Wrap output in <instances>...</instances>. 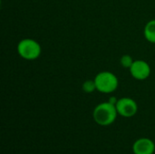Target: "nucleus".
I'll list each match as a JSON object with an SVG mask.
<instances>
[{
    "label": "nucleus",
    "mask_w": 155,
    "mask_h": 154,
    "mask_svg": "<svg viewBox=\"0 0 155 154\" xmlns=\"http://www.w3.org/2000/svg\"><path fill=\"white\" fill-rule=\"evenodd\" d=\"M134 63V60H133V57L129 54H124L121 57L120 59V64L124 68H128L130 69V67L132 66Z\"/></svg>",
    "instance_id": "9"
},
{
    "label": "nucleus",
    "mask_w": 155,
    "mask_h": 154,
    "mask_svg": "<svg viewBox=\"0 0 155 154\" xmlns=\"http://www.w3.org/2000/svg\"><path fill=\"white\" fill-rule=\"evenodd\" d=\"M117 115L118 113L115 104H113L109 101L98 104L93 112L94 122L101 126L111 125L116 120Z\"/></svg>",
    "instance_id": "1"
},
{
    "label": "nucleus",
    "mask_w": 155,
    "mask_h": 154,
    "mask_svg": "<svg viewBox=\"0 0 155 154\" xmlns=\"http://www.w3.org/2000/svg\"><path fill=\"white\" fill-rule=\"evenodd\" d=\"M133 152L134 154H153L155 152L154 143L149 138L138 139L133 145Z\"/></svg>",
    "instance_id": "6"
},
{
    "label": "nucleus",
    "mask_w": 155,
    "mask_h": 154,
    "mask_svg": "<svg viewBox=\"0 0 155 154\" xmlns=\"http://www.w3.org/2000/svg\"><path fill=\"white\" fill-rule=\"evenodd\" d=\"M129 70H130L131 75L138 81L145 80L151 74V66L149 65L147 62L143 60L134 61Z\"/></svg>",
    "instance_id": "5"
},
{
    "label": "nucleus",
    "mask_w": 155,
    "mask_h": 154,
    "mask_svg": "<svg viewBox=\"0 0 155 154\" xmlns=\"http://www.w3.org/2000/svg\"><path fill=\"white\" fill-rule=\"evenodd\" d=\"M42 52L40 44L31 38H25L17 44V53L25 60L33 61L37 59Z\"/></svg>",
    "instance_id": "3"
},
{
    "label": "nucleus",
    "mask_w": 155,
    "mask_h": 154,
    "mask_svg": "<svg viewBox=\"0 0 155 154\" xmlns=\"http://www.w3.org/2000/svg\"><path fill=\"white\" fill-rule=\"evenodd\" d=\"M115 107L118 114L125 118L133 117L138 112L137 103L134 99L129 97H124L119 99L115 104Z\"/></svg>",
    "instance_id": "4"
},
{
    "label": "nucleus",
    "mask_w": 155,
    "mask_h": 154,
    "mask_svg": "<svg viewBox=\"0 0 155 154\" xmlns=\"http://www.w3.org/2000/svg\"><path fill=\"white\" fill-rule=\"evenodd\" d=\"M143 34H144L145 39L148 42L152 44H155V19L149 21L145 25Z\"/></svg>",
    "instance_id": "7"
},
{
    "label": "nucleus",
    "mask_w": 155,
    "mask_h": 154,
    "mask_svg": "<svg viewBox=\"0 0 155 154\" xmlns=\"http://www.w3.org/2000/svg\"><path fill=\"white\" fill-rule=\"evenodd\" d=\"M96 90L103 93H112L117 88L119 84L118 78L114 74L108 71L100 72L94 78Z\"/></svg>",
    "instance_id": "2"
},
{
    "label": "nucleus",
    "mask_w": 155,
    "mask_h": 154,
    "mask_svg": "<svg viewBox=\"0 0 155 154\" xmlns=\"http://www.w3.org/2000/svg\"><path fill=\"white\" fill-rule=\"evenodd\" d=\"M83 91L86 93H91L96 90V85L94 80H87L83 84Z\"/></svg>",
    "instance_id": "8"
}]
</instances>
